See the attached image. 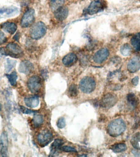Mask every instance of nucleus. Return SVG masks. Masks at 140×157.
<instances>
[{
    "instance_id": "4468645a",
    "label": "nucleus",
    "mask_w": 140,
    "mask_h": 157,
    "mask_svg": "<svg viewBox=\"0 0 140 157\" xmlns=\"http://www.w3.org/2000/svg\"><path fill=\"white\" fill-rule=\"evenodd\" d=\"M54 16L58 21H63L66 19L68 14V9L66 6H61L54 12Z\"/></svg>"
},
{
    "instance_id": "7ed1b4c3",
    "label": "nucleus",
    "mask_w": 140,
    "mask_h": 157,
    "mask_svg": "<svg viewBox=\"0 0 140 157\" xmlns=\"http://www.w3.org/2000/svg\"><path fill=\"white\" fill-rule=\"evenodd\" d=\"M4 48L5 56H9L14 58H18L23 56V50L15 43H10Z\"/></svg>"
},
{
    "instance_id": "f257e3e1",
    "label": "nucleus",
    "mask_w": 140,
    "mask_h": 157,
    "mask_svg": "<svg viewBox=\"0 0 140 157\" xmlns=\"http://www.w3.org/2000/svg\"><path fill=\"white\" fill-rule=\"evenodd\" d=\"M126 125L125 121L121 118L115 119L112 121L108 125L107 131L109 135L113 137H116L125 132Z\"/></svg>"
},
{
    "instance_id": "423d86ee",
    "label": "nucleus",
    "mask_w": 140,
    "mask_h": 157,
    "mask_svg": "<svg viewBox=\"0 0 140 157\" xmlns=\"http://www.w3.org/2000/svg\"><path fill=\"white\" fill-rule=\"evenodd\" d=\"M106 4L105 1L102 0L94 1L91 2L87 9V13L93 15L101 12L105 8Z\"/></svg>"
},
{
    "instance_id": "473e14b6",
    "label": "nucleus",
    "mask_w": 140,
    "mask_h": 157,
    "mask_svg": "<svg viewBox=\"0 0 140 157\" xmlns=\"http://www.w3.org/2000/svg\"><path fill=\"white\" fill-rule=\"evenodd\" d=\"M20 109L22 112L24 114H31L36 113V112L29 110V109H27V108L25 107L24 106H21L20 107Z\"/></svg>"
},
{
    "instance_id": "c85d7f7f",
    "label": "nucleus",
    "mask_w": 140,
    "mask_h": 157,
    "mask_svg": "<svg viewBox=\"0 0 140 157\" xmlns=\"http://www.w3.org/2000/svg\"><path fill=\"white\" fill-rule=\"evenodd\" d=\"M78 90H77V86L74 84H71L68 90L69 94L70 96L75 97L77 96Z\"/></svg>"
},
{
    "instance_id": "0eeeda50",
    "label": "nucleus",
    "mask_w": 140,
    "mask_h": 157,
    "mask_svg": "<svg viewBox=\"0 0 140 157\" xmlns=\"http://www.w3.org/2000/svg\"><path fill=\"white\" fill-rule=\"evenodd\" d=\"M34 21V10L30 8L27 10L23 14L21 21V26L23 28H27L33 24Z\"/></svg>"
},
{
    "instance_id": "412c9836",
    "label": "nucleus",
    "mask_w": 140,
    "mask_h": 157,
    "mask_svg": "<svg viewBox=\"0 0 140 157\" xmlns=\"http://www.w3.org/2000/svg\"><path fill=\"white\" fill-rule=\"evenodd\" d=\"M63 144L64 141L62 140L59 139L55 140L51 146V154H53V156L55 154L56 152V151L61 147Z\"/></svg>"
},
{
    "instance_id": "c756f323",
    "label": "nucleus",
    "mask_w": 140,
    "mask_h": 157,
    "mask_svg": "<svg viewBox=\"0 0 140 157\" xmlns=\"http://www.w3.org/2000/svg\"><path fill=\"white\" fill-rule=\"evenodd\" d=\"M66 126V120L64 118L61 117L58 120L57 126L59 128H63Z\"/></svg>"
},
{
    "instance_id": "6e6552de",
    "label": "nucleus",
    "mask_w": 140,
    "mask_h": 157,
    "mask_svg": "<svg viewBox=\"0 0 140 157\" xmlns=\"http://www.w3.org/2000/svg\"><path fill=\"white\" fill-rule=\"evenodd\" d=\"M28 89L33 93H36L40 90L42 81L39 76L34 75L30 77L27 83Z\"/></svg>"
},
{
    "instance_id": "f3484780",
    "label": "nucleus",
    "mask_w": 140,
    "mask_h": 157,
    "mask_svg": "<svg viewBox=\"0 0 140 157\" xmlns=\"http://www.w3.org/2000/svg\"><path fill=\"white\" fill-rule=\"evenodd\" d=\"M1 28L3 30L11 34H13L15 33L17 29V25L12 22H5L1 25Z\"/></svg>"
},
{
    "instance_id": "b1692460",
    "label": "nucleus",
    "mask_w": 140,
    "mask_h": 157,
    "mask_svg": "<svg viewBox=\"0 0 140 157\" xmlns=\"http://www.w3.org/2000/svg\"><path fill=\"white\" fill-rule=\"evenodd\" d=\"M120 52L124 56H128L132 52V48L129 44H125L120 48Z\"/></svg>"
},
{
    "instance_id": "e433bc0d",
    "label": "nucleus",
    "mask_w": 140,
    "mask_h": 157,
    "mask_svg": "<svg viewBox=\"0 0 140 157\" xmlns=\"http://www.w3.org/2000/svg\"><path fill=\"white\" fill-rule=\"evenodd\" d=\"M1 105H0V110H1Z\"/></svg>"
},
{
    "instance_id": "f8f14e48",
    "label": "nucleus",
    "mask_w": 140,
    "mask_h": 157,
    "mask_svg": "<svg viewBox=\"0 0 140 157\" xmlns=\"http://www.w3.org/2000/svg\"><path fill=\"white\" fill-rule=\"evenodd\" d=\"M127 68L131 73L136 72L140 69V57L135 56L130 60L128 63Z\"/></svg>"
},
{
    "instance_id": "aec40b11",
    "label": "nucleus",
    "mask_w": 140,
    "mask_h": 157,
    "mask_svg": "<svg viewBox=\"0 0 140 157\" xmlns=\"http://www.w3.org/2000/svg\"><path fill=\"white\" fill-rule=\"evenodd\" d=\"M131 43L135 50L140 51V33H137L132 37Z\"/></svg>"
},
{
    "instance_id": "9d476101",
    "label": "nucleus",
    "mask_w": 140,
    "mask_h": 157,
    "mask_svg": "<svg viewBox=\"0 0 140 157\" xmlns=\"http://www.w3.org/2000/svg\"><path fill=\"white\" fill-rule=\"evenodd\" d=\"M109 52L108 49L103 48L97 51L93 56V60L96 63H103L107 59L109 56Z\"/></svg>"
},
{
    "instance_id": "393cba45",
    "label": "nucleus",
    "mask_w": 140,
    "mask_h": 157,
    "mask_svg": "<svg viewBox=\"0 0 140 157\" xmlns=\"http://www.w3.org/2000/svg\"><path fill=\"white\" fill-rule=\"evenodd\" d=\"M6 77L11 85L12 86L16 85L18 76H17V73L15 71H14L10 74L6 75Z\"/></svg>"
},
{
    "instance_id": "20e7f679",
    "label": "nucleus",
    "mask_w": 140,
    "mask_h": 157,
    "mask_svg": "<svg viewBox=\"0 0 140 157\" xmlns=\"http://www.w3.org/2000/svg\"><path fill=\"white\" fill-rule=\"evenodd\" d=\"M95 86V81L91 77H85L80 82V89L83 93L86 94H89L93 92Z\"/></svg>"
},
{
    "instance_id": "7c9ffc66",
    "label": "nucleus",
    "mask_w": 140,
    "mask_h": 157,
    "mask_svg": "<svg viewBox=\"0 0 140 157\" xmlns=\"http://www.w3.org/2000/svg\"><path fill=\"white\" fill-rule=\"evenodd\" d=\"M61 150L66 152H77V151L75 148L69 146H64L61 148Z\"/></svg>"
},
{
    "instance_id": "c9c22d12",
    "label": "nucleus",
    "mask_w": 140,
    "mask_h": 157,
    "mask_svg": "<svg viewBox=\"0 0 140 157\" xmlns=\"http://www.w3.org/2000/svg\"><path fill=\"white\" fill-rule=\"evenodd\" d=\"M19 35L18 33L16 34L14 36V39H15L17 41H18V38H19Z\"/></svg>"
},
{
    "instance_id": "2f4dec72",
    "label": "nucleus",
    "mask_w": 140,
    "mask_h": 157,
    "mask_svg": "<svg viewBox=\"0 0 140 157\" xmlns=\"http://www.w3.org/2000/svg\"><path fill=\"white\" fill-rule=\"evenodd\" d=\"M7 41V38L3 32L0 31V45L6 43Z\"/></svg>"
},
{
    "instance_id": "9b49d317",
    "label": "nucleus",
    "mask_w": 140,
    "mask_h": 157,
    "mask_svg": "<svg viewBox=\"0 0 140 157\" xmlns=\"http://www.w3.org/2000/svg\"><path fill=\"white\" fill-rule=\"evenodd\" d=\"M8 140L6 132L2 133L0 139V157H6L8 156L7 150Z\"/></svg>"
},
{
    "instance_id": "cd10ccee",
    "label": "nucleus",
    "mask_w": 140,
    "mask_h": 157,
    "mask_svg": "<svg viewBox=\"0 0 140 157\" xmlns=\"http://www.w3.org/2000/svg\"><path fill=\"white\" fill-rule=\"evenodd\" d=\"M17 8L15 7H10L7 8H3L0 9V13L3 14L6 13L7 15L12 14L17 11Z\"/></svg>"
},
{
    "instance_id": "72a5a7b5",
    "label": "nucleus",
    "mask_w": 140,
    "mask_h": 157,
    "mask_svg": "<svg viewBox=\"0 0 140 157\" xmlns=\"http://www.w3.org/2000/svg\"><path fill=\"white\" fill-rule=\"evenodd\" d=\"M139 82V78L138 76H136V77H134L131 81L133 85L134 86H136L138 84Z\"/></svg>"
},
{
    "instance_id": "a878e982",
    "label": "nucleus",
    "mask_w": 140,
    "mask_h": 157,
    "mask_svg": "<svg viewBox=\"0 0 140 157\" xmlns=\"http://www.w3.org/2000/svg\"><path fill=\"white\" fill-rule=\"evenodd\" d=\"M33 124L36 127H39L41 126L44 122L43 116L40 115H35L33 120Z\"/></svg>"
},
{
    "instance_id": "dca6fc26",
    "label": "nucleus",
    "mask_w": 140,
    "mask_h": 157,
    "mask_svg": "<svg viewBox=\"0 0 140 157\" xmlns=\"http://www.w3.org/2000/svg\"><path fill=\"white\" fill-rule=\"evenodd\" d=\"M25 104L28 107L33 108L36 107L39 105V98L37 96L33 95L26 97L24 99Z\"/></svg>"
},
{
    "instance_id": "2eb2a0df",
    "label": "nucleus",
    "mask_w": 140,
    "mask_h": 157,
    "mask_svg": "<svg viewBox=\"0 0 140 157\" xmlns=\"http://www.w3.org/2000/svg\"><path fill=\"white\" fill-rule=\"evenodd\" d=\"M77 58L75 54L71 53L66 55L62 59L63 63L66 67H71L77 62Z\"/></svg>"
},
{
    "instance_id": "1a4fd4ad",
    "label": "nucleus",
    "mask_w": 140,
    "mask_h": 157,
    "mask_svg": "<svg viewBox=\"0 0 140 157\" xmlns=\"http://www.w3.org/2000/svg\"><path fill=\"white\" fill-rule=\"evenodd\" d=\"M52 134L48 130H44L38 135L37 140L38 143L42 147H45L49 144L52 140Z\"/></svg>"
},
{
    "instance_id": "39448f33",
    "label": "nucleus",
    "mask_w": 140,
    "mask_h": 157,
    "mask_svg": "<svg viewBox=\"0 0 140 157\" xmlns=\"http://www.w3.org/2000/svg\"><path fill=\"white\" fill-rule=\"evenodd\" d=\"M117 101L118 98L115 94L108 93L102 98L99 104L102 108L109 109L115 105Z\"/></svg>"
},
{
    "instance_id": "bb28decb",
    "label": "nucleus",
    "mask_w": 140,
    "mask_h": 157,
    "mask_svg": "<svg viewBox=\"0 0 140 157\" xmlns=\"http://www.w3.org/2000/svg\"><path fill=\"white\" fill-rule=\"evenodd\" d=\"M17 61L15 60L7 59L6 60V71L7 72H9L15 66Z\"/></svg>"
},
{
    "instance_id": "4be33fe9",
    "label": "nucleus",
    "mask_w": 140,
    "mask_h": 157,
    "mask_svg": "<svg viewBox=\"0 0 140 157\" xmlns=\"http://www.w3.org/2000/svg\"><path fill=\"white\" fill-rule=\"evenodd\" d=\"M64 2V0H50L49 5L52 11L56 10L57 9L63 6Z\"/></svg>"
},
{
    "instance_id": "5701e85b",
    "label": "nucleus",
    "mask_w": 140,
    "mask_h": 157,
    "mask_svg": "<svg viewBox=\"0 0 140 157\" xmlns=\"http://www.w3.org/2000/svg\"><path fill=\"white\" fill-rule=\"evenodd\" d=\"M111 149L115 153H121L125 151L127 149V147L125 144L119 143L112 146Z\"/></svg>"
},
{
    "instance_id": "f704fd0d",
    "label": "nucleus",
    "mask_w": 140,
    "mask_h": 157,
    "mask_svg": "<svg viewBox=\"0 0 140 157\" xmlns=\"http://www.w3.org/2000/svg\"><path fill=\"white\" fill-rule=\"evenodd\" d=\"M132 153L135 156L140 157V151L132 150Z\"/></svg>"
},
{
    "instance_id": "f03ea898",
    "label": "nucleus",
    "mask_w": 140,
    "mask_h": 157,
    "mask_svg": "<svg viewBox=\"0 0 140 157\" xmlns=\"http://www.w3.org/2000/svg\"><path fill=\"white\" fill-rule=\"evenodd\" d=\"M47 31L46 25L43 22H37L29 30L31 37L33 39L37 40L43 37Z\"/></svg>"
},
{
    "instance_id": "a211bd4d",
    "label": "nucleus",
    "mask_w": 140,
    "mask_h": 157,
    "mask_svg": "<svg viewBox=\"0 0 140 157\" xmlns=\"http://www.w3.org/2000/svg\"><path fill=\"white\" fill-rule=\"evenodd\" d=\"M126 100L129 105L132 108H136L138 104V98L133 93H129L127 94Z\"/></svg>"
},
{
    "instance_id": "6ab92c4d",
    "label": "nucleus",
    "mask_w": 140,
    "mask_h": 157,
    "mask_svg": "<svg viewBox=\"0 0 140 157\" xmlns=\"http://www.w3.org/2000/svg\"><path fill=\"white\" fill-rule=\"evenodd\" d=\"M130 142L134 148L140 151V132L135 133L131 137Z\"/></svg>"
},
{
    "instance_id": "ddd939ff",
    "label": "nucleus",
    "mask_w": 140,
    "mask_h": 157,
    "mask_svg": "<svg viewBox=\"0 0 140 157\" xmlns=\"http://www.w3.org/2000/svg\"><path fill=\"white\" fill-rule=\"evenodd\" d=\"M34 69L33 63L28 60H23L21 62L18 67V71L21 73L25 75L30 73Z\"/></svg>"
}]
</instances>
